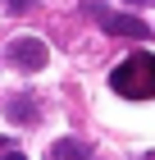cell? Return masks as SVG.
Here are the masks:
<instances>
[{
	"label": "cell",
	"instance_id": "obj_1",
	"mask_svg": "<svg viewBox=\"0 0 155 160\" xmlns=\"http://www.w3.org/2000/svg\"><path fill=\"white\" fill-rule=\"evenodd\" d=\"M109 87L123 101H155V55L151 50H132L123 64L109 69Z\"/></svg>",
	"mask_w": 155,
	"mask_h": 160
},
{
	"label": "cell",
	"instance_id": "obj_8",
	"mask_svg": "<svg viewBox=\"0 0 155 160\" xmlns=\"http://www.w3.org/2000/svg\"><path fill=\"white\" fill-rule=\"evenodd\" d=\"M128 5H137V9H142V5H155V0H128Z\"/></svg>",
	"mask_w": 155,
	"mask_h": 160
},
{
	"label": "cell",
	"instance_id": "obj_2",
	"mask_svg": "<svg viewBox=\"0 0 155 160\" xmlns=\"http://www.w3.org/2000/svg\"><path fill=\"white\" fill-rule=\"evenodd\" d=\"M82 9L91 14V18H96L100 28H105L109 37H151V28H146L142 18H137V14H114V9H105L100 0H87Z\"/></svg>",
	"mask_w": 155,
	"mask_h": 160
},
{
	"label": "cell",
	"instance_id": "obj_4",
	"mask_svg": "<svg viewBox=\"0 0 155 160\" xmlns=\"http://www.w3.org/2000/svg\"><path fill=\"white\" fill-rule=\"evenodd\" d=\"M46 160H96V156L87 151V142H78V137H60V142H50Z\"/></svg>",
	"mask_w": 155,
	"mask_h": 160
},
{
	"label": "cell",
	"instance_id": "obj_7",
	"mask_svg": "<svg viewBox=\"0 0 155 160\" xmlns=\"http://www.w3.org/2000/svg\"><path fill=\"white\" fill-rule=\"evenodd\" d=\"M0 160H27V156H18V151H9V156H0Z\"/></svg>",
	"mask_w": 155,
	"mask_h": 160
},
{
	"label": "cell",
	"instance_id": "obj_5",
	"mask_svg": "<svg viewBox=\"0 0 155 160\" xmlns=\"http://www.w3.org/2000/svg\"><path fill=\"white\" fill-rule=\"evenodd\" d=\"M5 114H9V123H36V96H14L9 105H5Z\"/></svg>",
	"mask_w": 155,
	"mask_h": 160
},
{
	"label": "cell",
	"instance_id": "obj_6",
	"mask_svg": "<svg viewBox=\"0 0 155 160\" xmlns=\"http://www.w3.org/2000/svg\"><path fill=\"white\" fill-rule=\"evenodd\" d=\"M9 14H27V9H36V0H0Z\"/></svg>",
	"mask_w": 155,
	"mask_h": 160
},
{
	"label": "cell",
	"instance_id": "obj_3",
	"mask_svg": "<svg viewBox=\"0 0 155 160\" xmlns=\"http://www.w3.org/2000/svg\"><path fill=\"white\" fill-rule=\"evenodd\" d=\"M9 60H14V69L36 73V69H46L50 50H46V41H41V37H18V41H9Z\"/></svg>",
	"mask_w": 155,
	"mask_h": 160
}]
</instances>
